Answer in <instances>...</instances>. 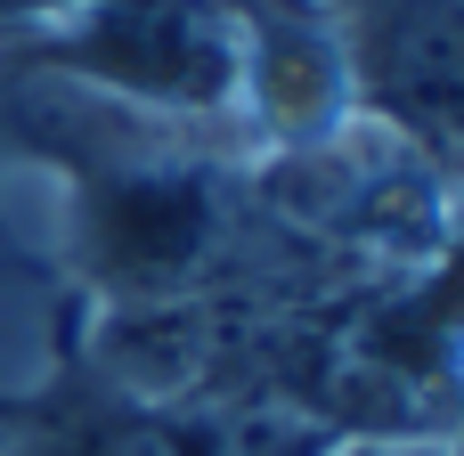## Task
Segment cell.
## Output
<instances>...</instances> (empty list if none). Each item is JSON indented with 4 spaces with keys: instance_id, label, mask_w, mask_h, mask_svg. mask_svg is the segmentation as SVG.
<instances>
[{
    "instance_id": "1",
    "label": "cell",
    "mask_w": 464,
    "mask_h": 456,
    "mask_svg": "<svg viewBox=\"0 0 464 456\" xmlns=\"http://www.w3.org/2000/svg\"><path fill=\"white\" fill-rule=\"evenodd\" d=\"M57 57L163 114H212L237 98V16L220 0H82Z\"/></svg>"
},
{
    "instance_id": "2",
    "label": "cell",
    "mask_w": 464,
    "mask_h": 456,
    "mask_svg": "<svg viewBox=\"0 0 464 456\" xmlns=\"http://www.w3.org/2000/svg\"><path fill=\"white\" fill-rule=\"evenodd\" d=\"M392 122H416L424 139H464V8L449 0H392L367 16L359 49H343Z\"/></svg>"
},
{
    "instance_id": "3",
    "label": "cell",
    "mask_w": 464,
    "mask_h": 456,
    "mask_svg": "<svg viewBox=\"0 0 464 456\" xmlns=\"http://www.w3.org/2000/svg\"><path fill=\"white\" fill-rule=\"evenodd\" d=\"M49 8H82V0H0V24L8 16H49Z\"/></svg>"
},
{
    "instance_id": "4",
    "label": "cell",
    "mask_w": 464,
    "mask_h": 456,
    "mask_svg": "<svg viewBox=\"0 0 464 456\" xmlns=\"http://www.w3.org/2000/svg\"><path fill=\"white\" fill-rule=\"evenodd\" d=\"M351 456H424V449H351Z\"/></svg>"
}]
</instances>
